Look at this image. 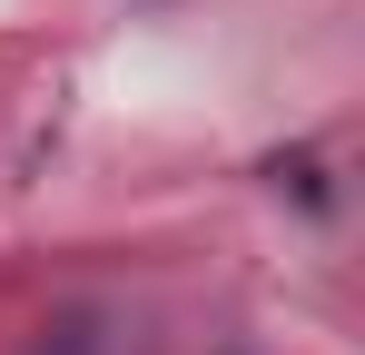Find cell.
Instances as JSON below:
<instances>
[{
	"instance_id": "obj_1",
	"label": "cell",
	"mask_w": 365,
	"mask_h": 355,
	"mask_svg": "<svg viewBox=\"0 0 365 355\" xmlns=\"http://www.w3.org/2000/svg\"><path fill=\"white\" fill-rule=\"evenodd\" d=\"M30 355H89V336H79V326H60V336H40Z\"/></svg>"
}]
</instances>
